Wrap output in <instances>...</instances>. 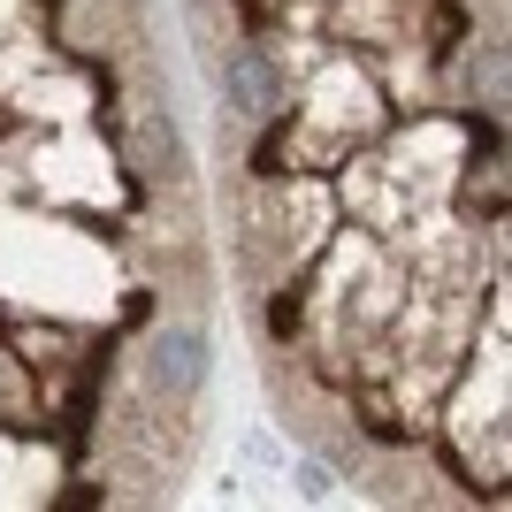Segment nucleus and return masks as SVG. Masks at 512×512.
<instances>
[{
  "label": "nucleus",
  "mask_w": 512,
  "mask_h": 512,
  "mask_svg": "<svg viewBox=\"0 0 512 512\" xmlns=\"http://www.w3.org/2000/svg\"><path fill=\"white\" fill-rule=\"evenodd\" d=\"M146 367H153V390H161V398H192L199 375H207V337H199L192 321H176V329L153 337Z\"/></svg>",
  "instance_id": "1"
},
{
  "label": "nucleus",
  "mask_w": 512,
  "mask_h": 512,
  "mask_svg": "<svg viewBox=\"0 0 512 512\" xmlns=\"http://www.w3.org/2000/svg\"><path fill=\"white\" fill-rule=\"evenodd\" d=\"M222 92H230L237 115H253V123H268L276 115V69H268V54H253V46H237L230 62H222Z\"/></svg>",
  "instance_id": "2"
},
{
  "label": "nucleus",
  "mask_w": 512,
  "mask_h": 512,
  "mask_svg": "<svg viewBox=\"0 0 512 512\" xmlns=\"http://www.w3.org/2000/svg\"><path fill=\"white\" fill-rule=\"evenodd\" d=\"M138 176H153V184H169V176H184V146L169 138V123L161 115H138Z\"/></svg>",
  "instance_id": "3"
},
{
  "label": "nucleus",
  "mask_w": 512,
  "mask_h": 512,
  "mask_svg": "<svg viewBox=\"0 0 512 512\" xmlns=\"http://www.w3.org/2000/svg\"><path fill=\"white\" fill-rule=\"evenodd\" d=\"M299 490L306 497H329V467H321V459H306V467H299Z\"/></svg>",
  "instance_id": "4"
}]
</instances>
